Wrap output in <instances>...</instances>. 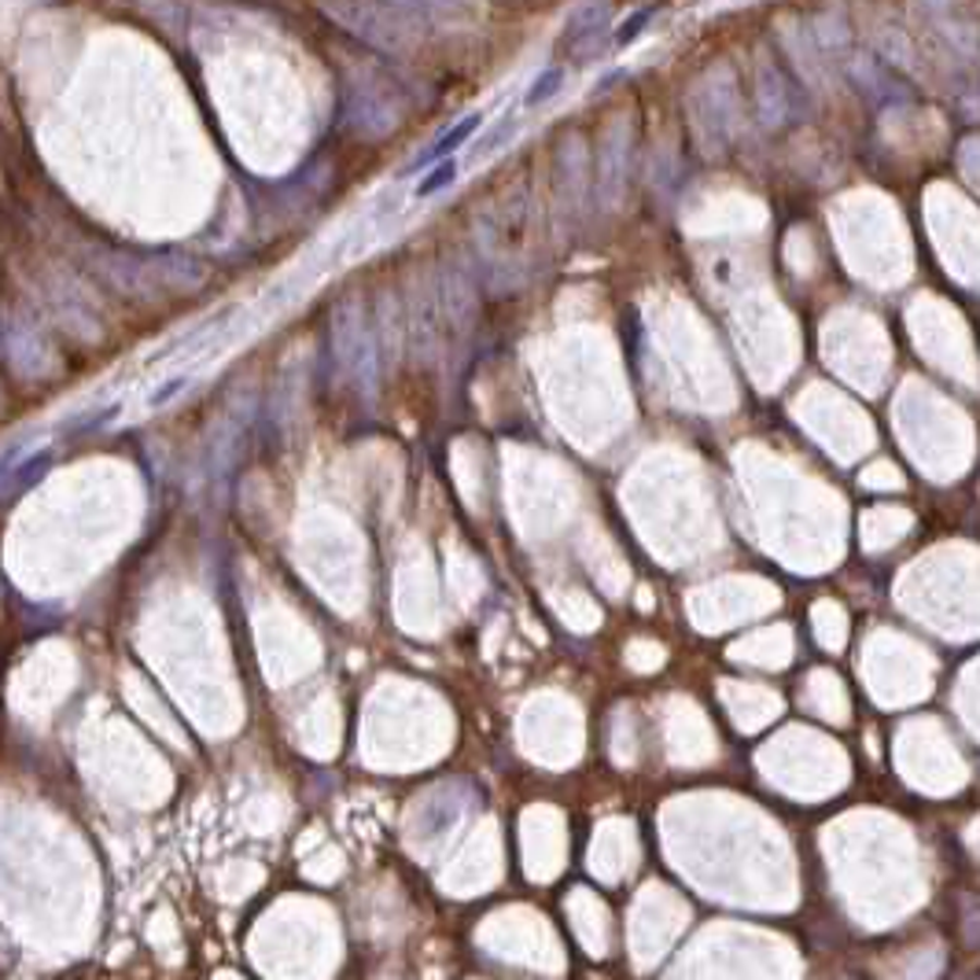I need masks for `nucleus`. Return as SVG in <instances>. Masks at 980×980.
<instances>
[{"label": "nucleus", "instance_id": "f257e3e1", "mask_svg": "<svg viewBox=\"0 0 980 980\" xmlns=\"http://www.w3.org/2000/svg\"><path fill=\"white\" fill-rule=\"evenodd\" d=\"M332 15L347 26L351 34H358L362 41L376 48H395L406 45L410 37V15L402 12L399 4H384V0H351V4H332Z\"/></svg>", "mask_w": 980, "mask_h": 980}, {"label": "nucleus", "instance_id": "f03ea898", "mask_svg": "<svg viewBox=\"0 0 980 980\" xmlns=\"http://www.w3.org/2000/svg\"><path fill=\"white\" fill-rule=\"evenodd\" d=\"M755 100H760L763 122L778 125V122L789 119V114H797L789 108V104L797 100V85L789 82V74H785L782 66L763 63L760 66V82H755Z\"/></svg>", "mask_w": 980, "mask_h": 980}, {"label": "nucleus", "instance_id": "7ed1b4c3", "mask_svg": "<svg viewBox=\"0 0 980 980\" xmlns=\"http://www.w3.org/2000/svg\"><path fill=\"white\" fill-rule=\"evenodd\" d=\"M480 125H483V114H480V111L464 114V119H461L458 125H453L450 133H443V137L435 141L428 152H421V155H416V159H413V167H410V173H416V170H428V167H435V162H439V159H446V155H453V152L461 148L464 141L472 137L475 130H480Z\"/></svg>", "mask_w": 980, "mask_h": 980}, {"label": "nucleus", "instance_id": "20e7f679", "mask_svg": "<svg viewBox=\"0 0 980 980\" xmlns=\"http://www.w3.org/2000/svg\"><path fill=\"white\" fill-rule=\"evenodd\" d=\"M608 0H590V4H582L576 15L568 19V31H565V41H571V37L586 34V31H597V26L608 23Z\"/></svg>", "mask_w": 980, "mask_h": 980}, {"label": "nucleus", "instance_id": "39448f33", "mask_svg": "<svg viewBox=\"0 0 980 980\" xmlns=\"http://www.w3.org/2000/svg\"><path fill=\"white\" fill-rule=\"evenodd\" d=\"M453 181H458V162H453L450 155H446V159H439V162H435V167H428V173H424V178L416 181L413 196H416V199H428V196H435V192H443L446 184H453Z\"/></svg>", "mask_w": 980, "mask_h": 980}, {"label": "nucleus", "instance_id": "423d86ee", "mask_svg": "<svg viewBox=\"0 0 980 980\" xmlns=\"http://www.w3.org/2000/svg\"><path fill=\"white\" fill-rule=\"evenodd\" d=\"M560 85H565V71H560V66H546V71H542L535 82H531V89H528V96H523V104H528V108H539V104H546V100H553V96L560 93Z\"/></svg>", "mask_w": 980, "mask_h": 980}, {"label": "nucleus", "instance_id": "0eeeda50", "mask_svg": "<svg viewBox=\"0 0 980 980\" xmlns=\"http://www.w3.org/2000/svg\"><path fill=\"white\" fill-rule=\"evenodd\" d=\"M649 19H653V8H642V12H634L630 19H624V23H619V31H616V45H630V41H634V37L649 26Z\"/></svg>", "mask_w": 980, "mask_h": 980}, {"label": "nucleus", "instance_id": "6e6552de", "mask_svg": "<svg viewBox=\"0 0 980 980\" xmlns=\"http://www.w3.org/2000/svg\"><path fill=\"white\" fill-rule=\"evenodd\" d=\"M184 384H189V380H184V376H178V380H170V384H162V387H159V391H155V395H152V399H148V406H167V402L173 399V395H178V391H181V387H184Z\"/></svg>", "mask_w": 980, "mask_h": 980}]
</instances>
